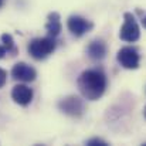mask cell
I'll return each mask as SVG.
<instances>
[{
    "instance_id": "9c48e42d",
    "label": "cell",
    "mask_w": 146,
    "mask_h": 146,
    "mask_svg": "<svg viewBox=\"0 0 146 146\" xmlns=\"http://www.w3.org/2000/svg\"><path fill=\"white\" fill-rule=\"evenodd\" d=\"M87 54L92 60H102L106 55V44L101 40H94L87 47Z\"/></svg>"
},
{
    "instance_id": "ba28073f",
    "label": "cell",
    "mask_w": 146,
    "mask_h": 146,
    "mask_svg": "<svg viewBox=\"0 0 146 146\" xmlns=\"http://www.w3.org/2000/svg\"><path fill=\"white\" fill-rule=\"evenodd\" d=\"M33 90L27 85H23V84H19L16 85L13 90H11V98L16 104L21 105V106H26L29 105L31 101H33Z\"/></svg>"
},
{
    "instance_id": "e0dca14e",
    "label": "cell",
    "mask_w": 146,
    "mask_h": 146,
    "mask_svg": "<svg viewBox=\"0 0 146 146\" xmlns=\"http://www.w3.org/2000/svg\"><path fill=\"white\" fill-rule=\"evenodd\" d=\"M145 116H146V108H145Z\"/></svg>"
},
{
    "instance_id": "2e32d148",
    "label": "cell",
    "mask_w": 146,
    "mask_h": 146,
    "mask_svg": "<svg viewBox=\"0 0 146 146\" xmlns=\"http://www.w3.org/2000/svg\"><path fill=\"white\" fill-rule=\"evenodd\" d=\"M3 4H4V0H0V9L3 7Z\"/></svg>"
},
{
    "instance_id": "277c9868",
    "label": "cell",
    "mask_w": 146,
    "mask_h": 146,
    "mask_svg": "<svg viewBox=\"0 0 146 146\" xmlns=\"http://www.w3.org/2000/svg\"><path fill=\"white\" fill-rule=\"evenodd\" d=\"M118 62L126 70H136L141 62L139 51L135 47H122L116 55Z\"/></svg>"
},
{
    "instance_id": "30bf717a",
    "label": "cell",
    "mask_w": 146,
    "mask_h": 146,
    "mask_svg": "<svg viewBox=\"0 0 146 146\" xmlns=\"http://www.w3.org/2000/svg\"><path fill=\"white\" fill-rule=\"evenodd\" d=\"M46 30L48 33V36L51 37H57L61 33V20H60V14L52 11L50 13L47 17V23H46Z\"/></svg>"
},
{
    "instance_id": "8992f818",
    "label": "cell",
    "mask_w": 146,
    "mask_h": 146,
    "mask_svg": "<svg viewBox=\"0 0 146 146\" xmlns=\"http://www.w3.org/2000/svg\"><path fill=\"white\" fill-rule=\"evenodd\" d=\"M58 108L64 113L74 116V118H78L84 113V102L78 97H67L61 99L58 102Z\"/></svg>"
},
{
    "instance_id": "5b68a950",
    "label": "cell",
    "mask_w": 146,
    "mask_h": 146,
    "mask_svg": "<svg viewBox=\"0 0 146 146\" xmlns=\"http://www.w3.org/2000/svg\"><path fill=\"white\" fill-rule=\"evenodd\" d=\"M67 27H68V30L72 36L82 37L84 34H87L88 31L92 30L94 24L90 20H87L81 16H70L68 20H67Z\"/></svg>"
},
{
    "instance_id": "7a4b0ae2",
    "label": "cell",
    "mask_w": 146,
    "mask_h": 146,
    "mask_svg": "<svg viewBox=\"0 0 146 146\" xmlns=\"http://www.w3.org/2000/svg\"><path fill=\"white\" fill-rule=\"evenodd\" d=\"M57 47V43H55V38L54 37H40V38H34L30 41L29 44V54L34 58V60H44L47 58L50 54L54 52V50Z\"/></svg>"
},
{
    "instance_id": "52a82bcc",
    "label": "cell",
    "mask_w": 146,
    "mask_h": 146,
    "mask_svg": "<svg viewBox=\"0 0 146 146\" xmlns=\"http://www.w3.org/2000/svg\"><path fill=\"white\" fill-rule=\"evenodd\" d=\"M11 77L17 81H23V82H31L36 80L37 72L36 70L26 64V62H17L13 68H11Z\"/></svg>"
},
{
    "instance_id": "4fadbf2b",
    "label": "cell",
    "mask_w": 146,
    "mask_h": 146,
    "mask_svg": "<svg viewBox=\"0 0 146 146\" xmlns=\"http://www.w3.org/2000/svg\"><path fill=\"white\" fill-rule=\"evenodd\" d=\"M6 78H7V72H6L4 70L0 68V88L4 87V84H6Z\"/></svg>"
},
{
    "instance_id": "9a60e30c",
    "label": "cell",
    "mask_w": 146,
    "mask_h": 146,
    "mask_svg": "<svg viewBox=\"0 0 146 146\" xmlns=\"http://www.w3.org/2000/svg\"><path fill=\"white\" fill-rule=\"evenodd\" d=\"M142 24H143V27L146 29V16L143 17V20H142Z\"/></svg>"
},
{
    "instance_id": "3957f363",
    "label": "cell",
    "mask_w": 146,
    "mask_h": 146,
    "mask_svg": "<svg viewBox=\"0 0 146 146\" xmlns=\"http://www.w3.org/2000/svg\"><path fill=\"white\" fill-rule=\"evenodd\" d=\"M123 26L121 27V31H119V38L126 41V43H135L139 40L141 37V30H139V26L133 17L132 13H125L123 14Z\"/></svg>"
},
{
    "instance_id": "6da1fadb",
    "label": "cell",
    "mask_w": 146,
    "mask_h": 146,
    "mask_svg": "<svg viewBox=\"0 0 146 146\" xmlns=\"http://www.w3.org/2000/svg\"><path fill=\"white\" fill-rule=\"evenodd\" d=\"M77 84L82 97L95 101L102 97L106 90V75L101 70H85L78 77Z\"/></svg>"
},
{
    "instance_id": "5bb4252c",
    "label": "cell",
    "mask_w": 146,
    "mask_h": 146,
    "mask_svg": "<svg viewBox=\"0 0 146 146\" xmlns=\"http://www.w3.org/2000/svg\"><path fill=\"white\" fill-rule=\"evenodd\" d=\"M9 52H11L7 46H4V44H0V60L6 55V54H9Z\"/></svg>"
},
{
    "instance_id": "8fae6325",
    "label": "cell",
    "mask_w": 146,
    "mask_h": 146,
    "mask_svg": "<svg viewBox=\"0 0 146 146\" xmlns=\"http://www.w3.org/2000/svg\"><path fill=\"white\" fill-rule=\"evenodd\" d=\"M1 43L9 47V50L11 51V54L17 52V48H16V46H14V40H13V37H11L10 34H7V33H6V34H1Z\"/></svg>"
},
{
    "instance_id": "7c38bea8",
    "label": "cell",
    "mask_w": 146,
    "mask_h": 146,
    "mask_svg": "<svg viewBox=\"0 0 146 146\" xmlns=\"http://www.w3.org/2000/svg\"><path fill=\"white\" fill-rule=\"evenodd\" d=\"M87 145L88 146H106L108 142H105V141L101 139V138H92V139L87 141Z\"/></svg>"
}]
</instances>
